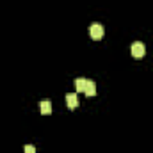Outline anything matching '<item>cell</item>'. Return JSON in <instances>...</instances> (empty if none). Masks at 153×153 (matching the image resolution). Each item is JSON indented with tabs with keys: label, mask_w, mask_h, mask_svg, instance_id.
Here are the masks:
<instances>
[{
	"label": "cell",
	"mask_w": 153,
	"mask_h": 153,
	"mask_svg": "<svg viewBox=\"0 0 153 153\" xmlns=\"http://www.w3.org/2000/svg\"><path fill=\"white\" fill-rule=\"evenodd\" d=\"M130 52H132V55H134L135 59H141V57H144V53H146V48H144V45H143L141 41H135V43H132V46H130Z\"/></svg>",
	"instance_id": "1"
},
{
	"label": "cell",
	"mask_w": 153,
	"mask_h": 153,
	"mask_svg": "<svg viewBox=\"0 0 153 153\" xmlns=\"http://www.w3.org/2000/svg\"><path fill=\"white\" fill-rule=\"evenodd\" d=\"M89 36H91V39H102L103 38V27L100 25V23H93L91 27H89Z\"/></svg>",
	"instance_id": "2"
},
{
	"label": "cell",
	"mask_w": 153,
	"mask_h": 153,
	"mask_svg": "<svg viewBox=\"0 0 153 153\" xmlns=\"http://www.w3.org/2000/svg\"><path fill=\"white\" fill-rule=\"evenodd\" d=\"M66 105H68V109H71V111L78 107V96H76V93L66 94Z\"/></svg>",
	"instance_id": "3"
},
{
	"label": "cell",
	"mask_w": 153,
	"mask_h": 153,
	"mask_svg": "<svg viewBox=\"0 0 153 153\" xmlns=\"http://www.w3.org/2000/svg\"><path fill=\"white\" fill-rule=\"evenodd\" d=\"M39 111H41V114L48 116L50 112H52V103H50L48 100H43V102L39 103Z\"/></svg>",
	"instance_id": "4"
},
{
	"label": "cell",
	"mask_w": 153,
	"mask_h": 153,
	"mask_svg": "<svg viewBox=\"0 0 153 153\" xmlns=\"http://www.w3.org/2000/svg\"><path fill=\"white\" fill-rule=\"evenodd\" d=\"M85 96H94L96 94V84L93 80H87V85H85Z\"/></svg>",
	"instance_id": "5"
},
{
	"label": "cell",
	"mask_w": 153,
	"mask_h": 153,
	"mask_svg": "<svg viewBox=\"0 0 153 153\" xmlns=\"http://www.w3.org/2000/svg\"><path fill=\"white\" fill-rule=\"evenodd\" d=\"M85 85H87V80H85V78H76V80H75V89H76V93H80V91H85Z\"/></svg>",
	"instance_id": "6"
},
{
	"label": "cell",
	"mask_w": 153,
	"mask_h": 153,
	"mask_svg": "<svg viewBox=\"0 0 153 153\" xmlns=\"http://www.w3.org/2000/svg\"><path fill=\"white\" fill-rule=\"evenodd\" d=\"M23 152H25V153H36V148H34L32 144H27V146L23 148Z\"/></svg>",
	"instance_id": "7"
}]
</instances>
